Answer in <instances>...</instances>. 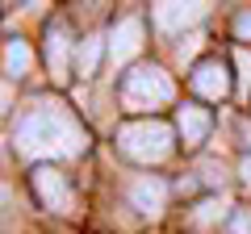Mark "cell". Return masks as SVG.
Masks as SVG:
<instances>
[{
	"label": "cell",
	"mask_w": 251,
	"mask_h": 234,
	"mask_svg": "<svg viewBox=\"0 0 251 234\" xmlns=\"http://www.w3.org/2000/svg\"><path fill=\"white\" fill-rule=\"evenodd\" d=\"M88 134L75 126V117L54 100H38L25 117L17 121V151L29 159L46 155H84Z\"/></svg>",
	"instance_id": "6da1fadb"
},
{
	"label": "cell",
	"mask_w": 251,
	"mask_h": 234,
	"mask_svg": "<svg viewBox=\"0 0 251 234\" xmlns=\"http://www.w3.org/2000/svg\"><path fill=\"white\" fill-rule=\"evenodd\" d=\"M176 96L172 88V75L163 67H134V71L122 80V105L134 109V113H147V109H163Z\"/></svg>",
	"instance_id": "7a4b0ae2"
},
{
	"label": "cell",
	"mask_w": 251,
	"mask_h": 234,
	"mask_svg": "<svg viewBox=\"0 0 251 234\" xmlns=\"http://www.w3.org/2000/svg\"><path fill=\"white\" fill-rule=\"evenodd\" d=\"M117 146L134 163H163L172 155V130L163 121H130V126L117 130Z\"/></svg>",
	"instance_id": "3957f363"
},
{
	"label": "cell",
	"mask_w": 251,
	"mask_h": 234,
	"mask_svg": "<svg viewBox=\"0 0 251 234\" xmlns=\"http://www.w3.org/2000/svg\"><path fill=\"white\" fill-rule=\"evenodd\" d=\"M34 192H38V201H42L46 209L72 213V188H67V180H63L54 167H38L34 171Z\"/></svg>",
	"instance_id": "277c9868"
},
{
	"label": "cell",
	"mask_w": 251,
	"mask_h": 234,
	"mask_svg": "<svg viewBox=\"0 0 251 234\" xmlns=\"http://www.w3.org/2000/svg\"><path fill=\"white\" fill-rule=\"evenodd\" d=\"M193 92L205 100H222L230 92V71H226L222 59H205V63L193 67Z\"/></svg>",
	"instance_id": "5b68a950"
},
{
	"label": "cell",
	"mask_w": 251,
	"mask_h": 234,
	"mask_svg": "<svg viewBox=\"0 0 251 234\" xmlns=\"http://www.w3.org/2000/svg\"><path fill=\"white\" fill-rule=\"evenodd\" d=\"M138 46H143V21L138 17H126L113 25V34H109V59L113 63H126V59H134Z\"/></svg>",
	"instance_id": "8992f818"
},
{
	"label": "cell",
	"mask_w": 251,
	"mask_h": 234,
	"mask_svg": "<svg viewBox=\"0 0 251 234\" xmlns=\"http://www.w3.org/2000/svg\"><path fill=\"white\" fill-rule=\"evenodd\" d=\"M176 130H180V138H184V146H201L205 134H209V113L201 105H184L176 113Z\"/></svg>",
	"instance_id": "52a82bcc"
},
{
	"label": "cell",
	"mask_w": 251,
	"mask_h": 234,
	"mask_svg": "<svg viewBox=\"0 0 251 234\" xmlns=\"http://www.w3.org/2000/svg\"><path fill=\"white\" fill-rule=\"evenodd\" d=\"M163 197H168V188H163L159 176H143V180H134V188H130L134 209H143L147 217H155V213L163 209Z\"/></svg>",
	"instance_id": "ba28073f"
},
{
	"label": "cell",
	"mask_w": 251,
	"mask_h": 234,
	"mask_svg": "<svg viewBox=\"0 0 251 234\" xmlns=\"http://www.w3.org/2000/svg\"><path fill=\"white\" fill-rule=\"evenodd\" d=\"M205 13V4H155V25L159 29H184Z\"/></svg>",
	"instance_id": "9c48e42d"
},
{
	"label": "cell",
	"mask_w": 251,
	"mask_h": 234,
	"mask_svg": "<svg viewBox=\"0 0 251 234\" xmlns=\"http://www.w3.org/2000/svg\"><path fill=\"white\" fill-rule=\"evenodd\" d=\"M46 63H50L54 80H67V29L63 25L46 29Z\"/></svg>",
	"instance_id": "30bf717a"
},
{
	"label": "cell",
	"mask_w": 251,
	"mask_h": 234,
	"mask_svg": "<svg viewBox=\"0 0 251 234\" xmlns=\"http://www.w3.org/2000/svg\"><path fill=\"white\" fill-rule=\"evenodd\" d=\"M25 67H29V46L21 42V38H9V42H4V71L25 75Z\"/></svg>",
	"instance_id": "8fae6325"
},
{
	"label": "cell",
	"mask_w": 251,
	"mask_h": 234,
	"mask_svg": "<svg viewBox=\"0 0 251 234\" xmlns=\"http://www.w3.org/2000/svg\"><path fill=\"white\" fill-rule=\"evenodd\" d=\"M100 63V38H84L80 46H75V71L80 75H92Z\"/></svg>",
	"instance_id": "7c38bea8"
},
{
	"label": "cell",
	"mask_w": 251,
	"mask_h": 234,
	"mask_svg": "<svg viewBox=\"0 0 251 234\" xmlns=\"http://www.w3.org/2000/svg\"><path fill=\"white\" fill-rule=\"evenodd\" d=\"M234 63H239V80H243V92H251V54H247V50H234Z\"/></svg>",
	"instance_id": "4fadbf2b"
},
{
	"label": "cell",
	"mask_w": 251,
	"mask_h": 234,
	"mask_svg": "<svg viewBox=\"0 0 251 234\" xmlns=\"http://www.w3.org/2000/svg\"><path fill=\"white\" fill-rule=\"evenodd\" d=\"M226 234H251V209H239L230 217V226H226Z\"/></svg>",
	"instance_id": "5bb4252c"
},
{
	"label": "cell",
	"mask_w": 251,
	"mask_h": 234,
	"mask_svg": "<svg viewBox=\"0 0 251 234\" xmlns=\"http://www.w3.org/2000/svg\"><path fill=\"white\" fill-rule=\"evenodd\" d=\"M234 34H239L243 42H247V38H251V9H243L239 17H234Z\"/></svg>",
	"instance_id": "9a60e30c"
},
{
	"label": "cell",
	"mask_w": 251,
	"mask_h": 234,
	"mask_svg": "<svg viewBox=\"0 0 251 234\" xmlns=\"http://www.w3.org/2000/svg\"><path fill=\"white\" fill-rule=\"evenodd\" d=\"M214 217H222V205H214V201H205V205L197 209V222H214Z\"/></svg>",
	"instance_id": "2e32d148"
},
{
	"label": "cell",
	"mask_w": 251,
	"mask_h": 234,
	"mask_svg": "<svg viewBox=\"0 0 251 234\" xmlns=\"http://www.w3.org/2000/svg\"><path fill=\"white\" fill-rule=\"evenodd\" d=\"M239 176H243V180H247V184H251V155H247V159H243V163H239Z\"/></svg>",
	"instance_id": "e0dca14e"
}]
</instances>
